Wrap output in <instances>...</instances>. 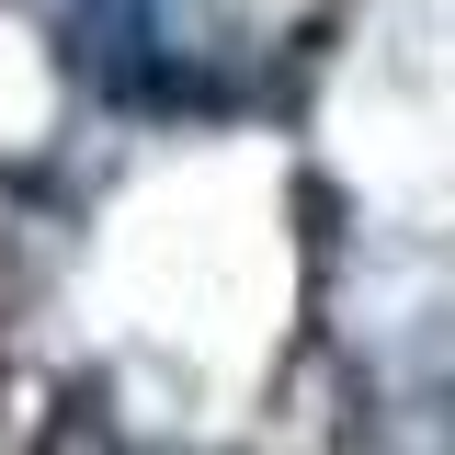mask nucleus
Returning a JSON list of instances; mask_svg holds the SVG:
<instances>
[{"label":"nucleus","mask_w":455,"mask_h":455,"mask_svg":"<svg viewBox=\"0 0 455 455\" xmlns=\"http://www.w3.org/2000/svg\"><path fill=\"white\" fill-rule=\"evenodd\" d=\"M68 68L125 114L217 103V46H194L171 0H80L68 12Z\"/></svg>","instance_id":"f257e3e1"}]
</instances>
